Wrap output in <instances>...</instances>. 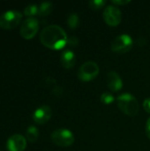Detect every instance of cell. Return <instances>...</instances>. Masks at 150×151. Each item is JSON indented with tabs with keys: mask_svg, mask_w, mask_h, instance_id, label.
Here are the masks:
<instances>
[{
	"mask_svg": "<svg viewBox=\"0 0 150 151\" xmlns=\"http://www.w3.org/2000/svg\"><path fill=\"white\" fill-rule=\"evenodd\" d=\"M68 37L65 30L57 25L45 27L40 33L41 42L49 49L60 50L67 45Z\"/></svg>",
	"mask_w": 150,
	"mask_h": 151,
	"instance_id": "obj_1",
	"label": "cell"
},
{
	"mask_svg": "<svg viewBox=\"0 0 150 151\" xmlns=\"http://www.w3.org/2000/svg\"><path fill=\"white\" fill-rule=\"evenodd\" d=\"M117 104L119 110L128 116H136L140 110V105L136 97L128 93L118 96L117 98Z\"/></svg>",
	"mask_w": 150,
	"mask_h": 151,
	"instance_id": "obj_2",
	"label": "cell"
},
{
	"mask_svg": "<svg viewBox=\"0 0 150 151\" xmlns=\"http://www.w3.org/2000/svg\"><path fill=\"white\" fill-rule=\"evenodd\" d=\"M22 19L21 12L18 10H8L0 15V27L4 29H11L17 27Z\"/></svg>",
	"mask_w": 150,
	"mask_h": 151,
	"instance_id": "obj_3",
	"label": "cell"
},
{
	"mask_svg": "<svg viewBox=\"0 0 150 151\" xmlns=\"http://www.w3.org/2000/svg\"><path fill=\"white\" fill-rule=\"evenodd\" d=\"M52 142L59 147H69L74 142L73 134L65 128H59L52 132L50 135Z\"/></svg>",
	"mask_w": 150,
	"mask_h": 151,
	"instance_id": "obj_4",
	"label": "cell"
},
{
	"mask_svg": "<svg viewBox=\"0 0 150 151\" xmlns=\"http://www.w3.org/2000/svg\"><path fill=\"white\" fill-rule=\"evenodd\" d=\"M100 68L95 62L88 61L82 64L78 71V78L82 81H90L97 77Z\"/></svg>",
	"mask_w": 150,
	"mask_h": 151,
	"instance_id": "obj_5",
	"label": "cell"
},
{
	"mask_svg": "<svg viewBox=\"0 0 150 151\" xmlns=\"http://www.w3.org/2000/svg\"><path fill=\"white\" fill-rule=\"evenodd\" d=\"M133 39L129 35L123 34L117 36L111 43V50L116 53H126L133 47Z\"/></svg>",
	"mask_w": 150,
	"mask_h": 151,
	"instance_id": "obj_6",
	"label": "cell"
},
{
	"mask_svg": "<svg viewBox=\"0 0 150 151\" xmlns=\"http://www.w3.org/2000/svg\"><path fill=\"white\" fill-rule=\"evenodd\" d=\"M39 29V21L34 17H28L20 26V35L26 39L33 38Z\"/></svg>",
	"mask_w": 150,
	"mask_h": 151,
	"instance_id": "obj_7",
	"label": "cell"
},
{
	"mask_svg": "<svg viewBox=\"0 0 150 151\" xmlns=\"http://www.w3.org/2000/svg\"><path fill=\"white\" fill-rule=\"evenodd\" d=\"M104 21L111 27L118 26L122 19V12L116 5H108L103 11Z\"/></svg>",
	"mask_w": 150,
	"mask_h": 151,
	"instance_id": "obj_8",
	"label": "cell"
},
{
	"mask_svg": "<svg viewBox=\"0 0 150 151\" xmlns=\"http://www.w3.org/2000/svg\"><path fill=\"white\" fill-rule=\"evenodd\" d=\"M52 116V110L47 104H42L34 110L32 118L34 121L37 124L42 125L47 123Z\"/></svg>",
	"mask_w": 150,
	"mask_h": 151,
	"instance_id": "obj_9",
	"label": "cell"
},
{
	"mask_svg": "<svg viewBox=\"0 0 150 151\" xmlns=\"http://www.w3.org/2000/svg\"><path fill=\"white\" fill-rule=\"evenodd\" d=\"M6 146L9 151H23L27 147V141L22 134H14L8 138Z\"/></svg>",
	"mask_w": 150,
	"mask_h": 151,
	"instance_id": "obj_10",
	"label": "cell"
},
{
	"mask_svg": "<svg viewBox=\"0 0 150 151\" xmlns=\"http://www.w3.org/2000/svg\"><path fill=\"white\" fill-rule=\"evenodd\" d=\"M107 85L111 91L118 92L123 88V81L116 71H110L107 74Z\"/></svg>",
	"mask_w": 150,
	"mask_h": 151,
	"instance_id": "obj_11",
	"label": "cell"
},
{
	"mask_svg": "<svg viewBox=\"0 0 150 151\" xmlns=\"http://www.w3.org/2000/svg\"><path fill=\"white\" fill-rule=\"evenodd\" d=\"M60 60L63 67H65V69H71L75 65L76 57L73 51H72L71 50H65L62 52Z\"/></svg>",
	"mask_w": 150,
	"mask_h": 151,
	"instance_id": "obj_12",
	"label": "cell"
},
{
	"mask_svg": "<svg viewBox=\"0 0 150 151\" xmlns=\"http://www.w3.org/2000/svg\"><path fill=\"white\" fill-rule=\"evenodd\" d=\"M46 84H47L48 86H50V88H51L52 93H53L55 96H59L60 95L63 94V89H62V88H61L59 85H57V81H56L55 79L49 77V78L46 80Z\"/></svg>",
	"mask_w": 150,
	"mask_h": 151,
	"instance_id": "obj_13",
	"label": "cell"
},
{
	"mask_svg": "<svg viewBox=\"0 0 150 151\" xmlns=\"http://www.w3.org/2000/svg\"><path fill=\"white\" fill-rule=\"evenodd\" d=\"M26 137L30 142H34L39 137V130L34 126H29L26 131Z\"/></svg>",
	"mask_w": 150,
	"mask_h": 151,
	"instance_id": "obj_14",
	"label": "cell"
},
{
	"mask_svg": "<svg viewBox=\"0 0 150 151\" xmlns=\"http://www.w3.org/2000/svg\"><path fill=\"white\" fill-rule=\"evenodd\" d=\"M53 9V4L50 2H43L38 5V15L47 16L49 15Z\"/></svg>",
	"mask_w": 150,
	"mask_h": 151,
	"instance_id": "obj_15",
	"label": "cell"
},
{
	"mask_svg": "<svg viewBox=\"0 0 150 151\" xmlns=\"http://www.w3.org/2000/svg\"><path fill=\"white\" fill-rule=\"evenodd\" d=\"M80 24V18L77 13H71L67 19V25L70 28L75 29Z\"/></svg>",
	"mask_w": 150,
	"mask_h": 151,
	"instance_id": "obj_16",
	"label": "cell"
},
{
	"mask_svg": "<svg viewBox=\"0 0 150 151\" xmlns=\"http://www.w3.org/2000/svg\"><path fill=\"white\" fill-rule=\"evenodd\" d=\"M24 14L29 17H33L36 14L38 15V5L34 4H28L24 9Z\"/></svg>",
	"mask_w": 150,
	"mask_h": 151,
	"instance_id": "obj_17",
	"label": "cell"
},
{
	"mask_svg": "<svg viewBox=\"0 0 150 151\" xmlns=\"http://www.w3.org/2000/svg\"><path fill=\"white\" fill-rule=\"evenodd\" d=\"M100 99H101V102L103 104H106V105L111 104L114 102V100H115L114 96L111 93H109V92H103L101 95Z\"/></svg>",
	"mask_w": 150,
	"mask_h": 151,
	"instance_id": "obj_18",
	"label": "cell"
},
{
	"mask_svg": "<svg viewBox=\"0 0 150 151\" xmlns=\"http://www.w3.org/2000/svg\"><path fill=\"white\" fill-rule=\"evenodd\" d=\"M106 2L104 0H91L88 3V5L93 10H99L105 5Z\"/></svg>",
	"mask_w": 150,
	"mask_h": 151,
	"instance_id": "obj_19",
	"label": "cell"
},
{
	"mask_svg": "<svg viewBox=\"0 0 150 151\" xmlns=\"http://www.w3.org/2000/svg\"><path fill=\"white\" fill-rule=\"evenodd\" d=\"M79 44V39L75 36H72L69 37L67 40V45L72 46V47H75Z\"/></svg>",
	"mask_w": 150,
	"mask_h": 151,
	"instance_id": "obj_20",
	"label": "cell"
},
{
	"mask_svg": "<svg viewBox=\"0 0 150 151\" xmlns=\"http://www.w3.org/2000/svg\"><path fill=\"white\" fill-rule=\"evenodd\" d=\"M143 108L144 110L150 114V97L146 98L143 102Z\"/></svg>",
	"mask_w": 150,
	"mask_h": 151,
	"instance_id": "obj_21",
	"label": "cell"
},
{
	"mask_svg": "<svg viewBox=\"0 0 150 151\" xmlns=\"http://www.w3.org/2000/svg\"><path fill=\"white\" fill-rule=\"evenodd\" d=\"M130 2V0H112V4H114L115 5H125L129 4Z\"/></svg>",
	"mask_w": 150,
	"mask_h": 151,
	"instance_id": "obj_22",
	"label": "cell"
},
{
	"mask_svg": "<svg viewBox=\"0 0 150 151\" xmlns=\"http://www.w3.org/2000/svg\"><path fill=\"white\" fill-rule=\"evenodd\" d=\"M146 134L148 137L150 139V117L148 119L147 124H146Z\"/></svg>",
	"mask_w": 150,
	"mask_h": 151,
	"instance_id": "obj_23",
	"label": "cell"
},
{
	"mask_svg": "<svg viewBox=\"0 0 150 151\" xmlns=\"http://www.w3.org/2000/svg\"><path fill=\"white\" fill-rule=\"evenodd\" d=\"M0 151H2V150H0Z\"/></svg>",
	"mask_w": 150,
	"mask_h": 151,
	"instance_id": "obj_24",
	"label": "cell"
}]
</instances>
